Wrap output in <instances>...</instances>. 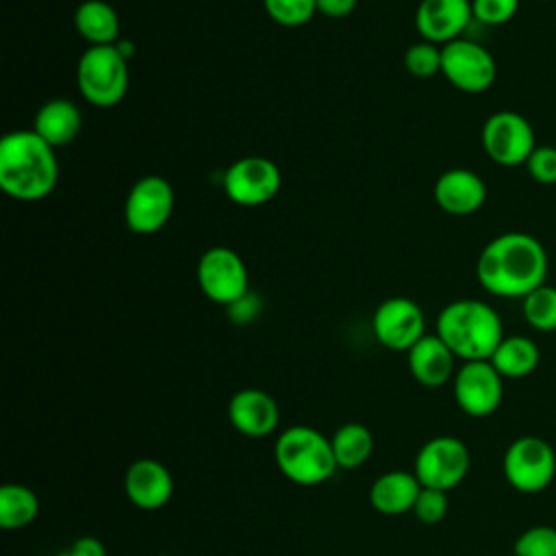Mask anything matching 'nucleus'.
Here are the masks:
<instances>
[{
    "instance_id": "obj_1",
    "label": "nucleus",
    "mask_w": 556,
    "mask_h": 556,
    "mask_svg": "<svg viewBox=\"0 0 556 556\" xmlns=\"http://www.w3.org/2000/svg\"><path fill=\"white\" fill-rule=\"evenodd\" d=\"M547 252L528 232H502L493 237L476 261L480 287L497 298H526L547 278Z\"/></svg>"
},
{
    "instance_id": "obj_2",
    "label": "nucleus",
    "mask_w": 556,
    "mask_h": 556,
    "mask_svg": "<svg viewBox=\"0 0 556 556\" xmlns=\"http://www.w3.org/2000/svg\"><path fill=\"white\" fill-rule=\"evenodd\" d=\"M59 180V161L33 128L13 130L0 139V187L20 202H37L50 195Z\"/></svg>"
},
{
    "instance_id": "obj_3",
    "label": "nucleus",
    "mask_w": 556,
    "mask_h": 556,
    "mask_svg": "<svg viewBox=\"0 0 556 556\" xmlns=\"http://www.w3.org/2000/svg\"><path fill=\"white\" fill-rule=\"evenodd\" d=\"M437 334L463 363L489 361L504 339V326L491 304L463 298L441 308L437 317Z\"/></svg>"
},
{
    "instance_id": "obj_4",
    "label": "nucleus",
    "mask_w": 556,
    "mask_h": 556,
    "mask_svg": "<svg viewBox=\"0 0 556 556\" xmlns=\"http://www.w3.org/2000/svg\"><path fill=\"white\" fill-rule=\"evenodd\" d=\"M274 458L280 473L302 486L321 484L339 469L330 439L311 426L282 430L274 445Z\"/></svg>"
},
{
    "instance_id": "obj_5",
    "label": "nucleus",
    "mask_w": 556,
    "mask_h": 556,
    "mask_svg": "<svg viewBox=\"0 0 556 556\" xmlns=\"http://www.w3.org/2000/svg\"><path fill=\"white\" fill-rule=\"evenodd\" d=\"M130 83L128 59L117 46H89L76 65V85L80 96L98 106L111 109L126 98Z\"/></svg>"
},
{
    "instance_id": "obj_6",
    "label": "nucleus",
    "mask_w": 556,
    "mask_h": 556,
    "mask_svg": "<svg viewBox=\"0 0 556 556\" xmlns=\"http://www.w3.org/2000/svg\"><path fill=\"white\" fill-rule=\"evenodd\" d=\"M502 471L515 491L541 493L556 476V452L536 434L517 437L504 452Z\"/></svg>"
},
{
    "instance_id": "obj_7",
    "label": "nucleus",
    "mask_w": 556,
    "mask_h": 556,
    "mask_svg": "<svg viewBox=\"0 0 556 556\" xmlns=\"http://www.w3.org/2000/svg\"><path fill=\"white\" fill-rule=\"evenodd\" d=\"M469 467L471 456L467 445L452 434H439L419 447L413 473L421 486L447 493L465 480Z\"/></svg>"
},
{
    "instance_id": "obj_8",
    "label": "nucleus",
    "mask_w": 556,
    "mask_h": 556,
    "mask_svg": "<svg viewBox=\"0 0 556 556\" xmlns=\"http://www.w3.org/2000/svg\"><path fill=\"white\" fill-rule=\"evenodd\" d=\"M480 141L484 154L502 167L526 165L536 148L532 124L517 111L491 113L482 124Z\"/></svg>"
},
{
    "instance_id": "obj_9",
    "label": "nucleus",
    "mask_w": 556,
    "mask_h": 556,
    "mask_svg": "<svg viewBox=\"0 0 556 556\" xmlns=\"http://www.w3.org/2000/svg\"><path fill=\"white\" fill-rule=\"evenodd\" d=\"M198 287L215 304L230 306L250 291V276L243 258L226 245H213L198 261Z\"/></svg>"
},
{
    "instance_id": "obj_10",
    "label": "nucleus",
    "mask_w": 556,
    "mask_h": 556,
    "mask_svg": "<svg viewBox=\"0 0 556 556\" xmlns=\"http://www.w3.org/2000/svg\"><path fill=\"white\" fill-rule=\"evenodd\" d=\"M441 74L458 91L482 93L495 83L497 63L484 46L460 37L441 46Z\"/></svg>"
},
{
    "instance_id": "obj_11",
    "label": "nucleus",
    "mask_w": 556,
    "mask_h": 556,
    "mask_svg": "<svg viewBox=\"0 0 556 556\" xmlns=\"http://www.w3.org/2000/svg\"><path fill=\"white\" fill-rule=\"evenodd\" d=\"M174 213V189L156 174L139 178L124 202V222L135 235L159 232Z\"/></svg>"
},
{
    "instance_id": "obj_12",
    "label": "nucleus",
    "mask_w": 556,
    "mask_h": 556,
    "mask_svg": "<svg viewBox=\"0 0 556 556\" xmlns=\"http://www.w3.org/2000/svg\"><path fill=\"white\" fill-rule=\"evenodd\" d=\"M454 400L469 417H489L504 397V378L491 361L463 363L452 380Z\"/></svg>"
},
{
    "instance_id": "obj_13",
    "label": "nucleus",
    "mask_w": 556,
    "mask_h": 556,
    "mask_svg": "<svg viewBox=\"0 0 556 556\" xmlns=\"http://www.w3.org/2000/svg\"><path fill=\"white\" fill-rule=\"evenodd\" d=\"M282 176L267 156H241L224 174V191L239 206H261L276 198Z\"/></svg>"
},
{
    "instance_id": "obj_14",
    "label": "nucleus",
    "mask_w": 556,
    "mask_h": 556,
    "mask_svg": "<svg viewBox=\"0 0 556 556\" xmlns=\"http://www.w3.org/2000/svg\"><path fill=\"white\" fill-rule=\"evenodd\" d=\"M376 341L393 352H408L426 334V315L410 298H387L371 317Z\"/></svg>"
},
{
    "instance_id": "obj_15",
    "label": "nucleus",
    "mask_w": 556,
    "mask_h": 556,
    "mask_svg": "<svg viewBox=\"0 0 556 556\" xmlns=\"http://www.w3.org/2000/svg\"><path fill=\"white\" fill-rule=\"evenodd\" d=\"M471 20V0H421L415 11L417 33L434 46L460 39Z\"/></svg>"
},
{
    "instance_id": "obj_16",
    "label": "nucleus",
    "mask_w": 556,
    "mask_h": 556,
    "mask_svg": "<svg viewBox=\"0 0 556 556\" xmlns=\"http://www.w3.org/2000/svg\"><path fill=\"white\" fill-rule=\"evenodd\" d=\"M232 428L250 439H265L276 432L280 421L278 402L261 389H241L228 402Z\"/></svg>"
},
{
    "instance_id": "obj_17",
    "label": "nucleus",
    "mask_w": 556,
    "mask_h": 556,
    "mask_svg": "<svg viewBox=\"0 0 556 556\" xmlns=\"http://www.w3.org/2000/svg\"><path fill=\"white\" fill-rule=\"evenodd\" d=\"M124 491L137 508L159 510L174 495V478L163 463L139 458L124 473Z\"/></svg>"
},
{
    "instance_id": "obj_18",
    "label": "nucleus",
    "mask_w": 556,
    "mask_h": 556,
    "mask_svg": "<svg viewBox=\"0 0 556 556\" xmlns=\"http://www.w3.org/2000/svg\"><path fill=\"white\" fill-rule=\"evenodd\" d=\"M432 193L441 211L463 217L482 208L486 200V185L476 172L452 167L437 178Z\"/></svg>"
},
{
    "instance_id": "obj_19",
    "label": "nucleus",
    "mask_w": 556,
    "mask_h": 556,
    "mask_svg": "<svg viewBox=\"0 0 556 556\" xmlns=\"http://www.w3.org/2000/svg\"><path fill=\"white\" fill-rule=\"evenodd\" d=\"M408 371L410 376L428 389H439L454 380L456 374V356L454 352L443 343V339L434 334H424L408 352Z\"/></svg>"
},
{
    "instance_id": "obj_20",
    "label": "nucleus",
    "mask_w": 556,
    "mask_h": 556,
    "mask_svg": "<svg viewBox=\"0 0 556 556\" xmlns=\"http://www.w3.org/2000/svg\"><path fill=\"white\" fill-rule=\"evenodd\" d=\"M83 126L78 106L67 98H52L39 106L33 119V130L52 148L72 143Z\"/></svg>"
},
{
    "instance_id": "obj_21",
    "label": "nucleus",
    "mask_w": 556,
    "mask_h": 556,
    "mask_svg": "<svg viewBox=\"0 0 556 556\" xmlns=\"http://www.w3.org/2000/svg\"><path fill=\"white\" fill-rule=\"evenodd\" d=\"M421 484L413 471H387L378 476L369 489L371 506L382 515H404L413 510Z\"/></svg>"
},
{
    "instance_id": "obj_22",
    "label": "nucleus",
    "mask_w": 556,
    "mask_h": 556,
    "mask_svg": "<svg viewBox=\"0 0 556 556\" xmlns=\"http://www.w3.org/2000/svg\"><path fill=\"white\" fill-rule=\"evenodd\" d=\"M74 26L89 46H115L119 41V15L104 0H85L74 11Z\"/></svg>"
},
{
    "instance_id": "obj_23",
    "label": "nucleus",
    "mask_w": 556,
    "mask_h": 556,
    "mask_svg": "<svg viewBox=\"0 0 556 556\" xmlns=\"http://www.w3.org/2000/svg\"><path fill=\"white\" fill-rule=\"evenodd\" d=\"M489 361L502 374V378H526L539 367L541 352L530 337L513 334L500 341Z\"/></svg>"
},
{
    "instance_id": "obj_24",
    "label": "nucleus",
    "mask_w": 556,
    "mask_h": 556,
    "mask_svg": "<svg viewBox=\"0 0 556 556\" xmlns=\"http://www.w3.org/2000/svg\"><path fill=\"white\" fill-rule=\"evenodd\" d=\"M337 465L341 469H356L365 465L374 452V434L363 424H343L330 437Z\"/></svg>"
},
{
    "instance_id": "obj_25",
    "label": "nucleus",
    "mask_w": 556,
    "mask_h": 556,
    "mask_svg": "<svg viewBox=\"0 0 556 556\" xmlns=\"http://www.w3.org/2000/svg\"><path fill=\"white\" fill-rule=\"evenodd\" d=\"M39 515V497L26 484H4L0 489V528L20 530L30 526Z\"/></svg>"
},
{
    "instance_id": "obj_26",
    "label": "nucleus",
    "mask_w": 556,
    "mask_h": 556,
    "mask_svg": "<svg viewBox=\"0 0 556 556\" xmlns=\"http://www.w3.org/2000/svg\"><path fill=\"white\" fill-rule=\"evenodd\" d=\"M523 319L539 332H554L556 330V287L547 282L536 287L521 300Z\"/></svg>"
},
{
    "instance_id": "obj_27",
    "label": "nucleus",
    "mask_w": 556,
    "mask_h": 556,
    "mask_svg": "<svg viewBox=\"0 0 556 556\" xmlns=\"http://www.w3.org/2000/svg\"><path fill=\"white\" fill-rule=\"evenodd\" d=\"M267 15L285 28H298L313 20L317 0H263Z\"/></svg>"
},
{
    "instance_id": "obj_28",
    "label": "nucleus",
    "mask_w": 556,
    "mask_h": 556,
    "mask_svg": "<svg viewBox=\"0 0 556 556\" xmlns=\"http://www.w3.org/2000/svg\"><path fill=\"white\" fill-rule=\"evenodd\" d=\"M404 67L415 78H432L434 74H441V48L430 41L408 46L404 52Z\"/></svg>"
},
{
    "instance_id": "obj_29",
    "label": "nucleus",
    "mask_w": 556,
    "mask_h": 556,
    "mask_svg": "<svg viewBox=\"0 0 556 556\" xmlns=\"http://www.w3.org/2000/svg\"><path fill=\"white\" fill-rule=\"evenodd\" d=\"M515 556H556V528L532 526L523 530L513 547Z\"/></svg>"
},
{
    "instance_id": "obj_30",
    "label": "nucleus",
    "mask_w": 556,
    "mask_h": 556,
    "mask_svg": "<svg viewBox=\"0 0 556 556\" xmlns=\"http://www.w3.org/2000/svg\"><path fill=\"white\" fill-rule=\"evenodd\" d=\"M410 513L417 517V521H421L426 526H434V523L443 521V517L447 515V493L439 491V489L421 486Z\"/></svg>"
},
{
    "instance_id": "obj_31",
    "label": "nucleus",
    "mask_w": 556,
    "mask_h": 556,
    "mask_svg": "<svg viewBox=\"0 0 556 556\" xmlns=\"http://www.w3.org/2000/svg\"><path fill=\"white\" fill-rule=\"evenodd\" d=\"M519 0H471L473 20L486 26H502L515 17Z\"/></svg>"
},
{
    "instance_id": "obj_32",
    "label": "nucleus",
    "mask_w": 556,
    "mask_h": 556,
    "mask_svg": "<svg viewBox=\"0 0 556 556\" xmlns=\"http://www.w3.org/2000/svg\"><path fill=\"white\" fill-rule=\"evenodd\" d=\"M526 169L539 185H556V148L536 146L526 161Z\"/></svg>"
},
{
    "instance_id": "obj_33",
    "label": "nucleus",
    "mask_w": 556,
    "mask_h": 556,
    "mask_svg": "<svg viewBox=\"0 0 556 556\" xmlns=\"http://www.w3.org/2000/svg\"><path fill=\"white\" fill-rule=\"evenodd\" d=\"M258 311H261V302L250 291L228 306V315L235 324H250L258 315Z\"/></svg>"
},
{
    "instance_id": "obj_34",
    "label": "nucleus",
    "mask_w": 556,
    "mask_h": 556,
    "mask_svg": "<svg viewBox=\"0 0 556 556\" xmlns=\"http://www.w3.org/2000/svg\"><path fill=\"white\" fill-rule=\"evenodd\" d=\"M61 556H106V547L96 536H80Z\"/></svg>"
},
{
    "instance_id": "obj_35",
    "label": "nucleus",
    "mask_w": 556,
    "mask_h": 556,
    "mask_svg": "<svg viewBox=\"0 0 556 556\" xmlns=\"http://www.w3.org/2000/svg\"><path fill=\"white\" fill-rule=\"evenodd\" d=\"M356 4L358 0H317V13H321L324 17L341 20L348 17L356 9Z\"/></svg>"
},
{
    "instance_id": "obj_36",
    "label": "nucleus",
    "mask_w": 556,
    "mask_h": 556,
    "mask_svg": "<svg viewBox=\"0 0 556 556\" xmlns=\"http://www.w3.org/2000/svg\"><path fill=\"white\" fill-rule=\"evenodd\" d=\"M115 46H117V50H119L126 59H130V56L135 54V46H132L130 39H119Z\"/></svg>"
},
{
    "instance_id": "obj_37",
    "label": "nucleus",
    "mask_w": 556,
    "mask_h": 556,
    "mask_svg": "<svg viewBox=\"0 0 556 556\" xmlns=\"http://www.w3.org/2000/svg\"><path fill=\"white\" fill-rule=\"evenodd\" d=\"M159 556H172V554H159Z\"/></svg>"
},
{
    "instance_id": "obj_38",
    "label": "nucleus",
    "mask_w": 556,
    "mask_h": 556,
    "mask_svg": "<svg viewBox=\"0 0 556 556\" xmlns=\"http://www.w3.org/2000/svg\"><path fill=\"white\" fill-rule=\"evenodd\" d=\"M543 2H552V0H543Z\"/></svg>"
},
{
    "instance_id": "obj_39",
    "label": "nucleus",
    "mask_w": 556,
    "mask_h": 556,
    "mask_svg": "<svg viewBox=\"0 0 556 556\" xmlns=\"http://www.w3.org/2000/svg\"><path fill=\"white\" fill-rule=\"evenodd\" d=\"M513 556H515V554H513Z\"/></svg>"
}]
</instances>
